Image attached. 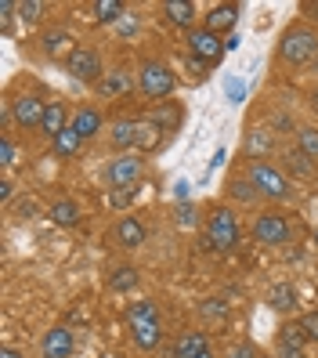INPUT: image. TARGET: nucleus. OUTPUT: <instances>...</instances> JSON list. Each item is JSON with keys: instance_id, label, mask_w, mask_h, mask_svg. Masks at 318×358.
I'll return each mask as SVG.
<instances>
[{"instance_id": "obj_1", "label": "nucleus", "mask_w": 318, "mask_h": 358, "mask_svg": "<svg viewBox=\"0 0 318 358\" xmlns=\"http://www.w3.org/2000/svg\"><path fill=\"white\" fill-rule=\"evenodd\" d=\"M279 55L286 62H293V66H308V62L318 58V33L311 26H296L282 36V44H279Z\"/></svg>"}, {"instance_id": "obj_2", "label": "nucleus", "mask_w": 318, "mask_h": 358, "mask_svg": "<svg viewBox=\"0 0 318 358\" xmlns=\"http://www.w3.org/2000/svg\"><path fill=\"white\" fill-rule=\"evenodd\" d=\"M250 181H253V188H257L261 196H268V199H275V203H282V199L293 196L289 178H286L282 171H275L271 163H253V166H250Z\"/></svg>"}, {"instance_id": "obj_3", "label": "nucleus", "mask_w": 318, "mask_h": 358, "mask_svg": "<svg viewBox=\"0 0 318 358\" xmlns=\"http://www.w3.org/2000/svg\"><path fill=\"white\" fill-rule=\"evenodd\" d=\"M206 239L210 246L217 250V254H228V250L239 246V217L231 214V210H214L210 214V228H206Z\"/></svg>"}, {"instance_id": "obj_4", "label": "nucleus", "mask_w": 318, "mask_h": 358, "mask_svg": "<svg viewBox=\"0 0 318 358\" xmlns=\"http://www.w3.org/2000/svg\"><path fill=\"white\" fill-rule=\"evenodd\" d=\"M138 83H141V94H148V98H166V94H174V87H178L174 73L166 69L163 62H141Z\"/></svg>"}, {"instance_id": "obj_5", "label": "nucleus", "mask_w": 318, "mask_h": 358, "mask_svg": "<svg viewBox=\"0 0 318 358\" xmlns=\"http://www.w3.org/2000/svg\"><path fill=\"white\" fill-rule=\"evenodd\" d=\"M66 73L73 76V80H83V83H98L105 73H101V58H98V51H91V48H76L69 58H66Z\"/></svg>"}, {"instance_id": "obj_6", "label": "nucleus", "mask_w": 318, "mask_h": 358, "mask_svg": "<svg viewBox=\"0 0 318 358\" xmlns=\"http://www.w3.org/2000/svg\"><path fill=\"white\" fill-rule=\"evenodd\" d=\"M253 239L264 243V246H286L289 243V221L282 214H275V210H268V214H261L257 224H253Z\"/></svg>"}, {"instance_id": "obj_7", "label": "nucleus", "mask_w": 318, "mask_h": 358, "mask_svg": "<svg viewBox=\"0 0 318 358\" xmlns=\"http://www.w3.org/2000/svg\"><path fill=\"white\" fill-rule=\"evenodd\" d=\"M188 48H192V58L210 66V62H217L224 55V40L210 29H188Z\"/></svg>"}, {"instance_id": "obj_8", "label": "nucleus", "mask_w": 318, "mask_h": 358, "mask_svg": "<svg viewBox=\"0 0 318 358\" xmlns=\"http://www.w3.org/2000/svg\"><path fill=\"white\" fill-rule=\"evenodd\" d=\"M44 113H48V101L40 94H22L11 105V116H15V123H22V127H40V123H44Z\"/></svg>"}, {"instance_id": "obj_9", "label": "nucleus", "mask_w": 318, "mask_h": 358, "mask_svg": "<svg viewBox=\"0 0 318 358\" xmlns=\"http://www.w3.org/2000/svg\"><path fill=\"white\" fill-rule=\"evenodd\" d=\"M141 178V159L138 156H116L109 163V185L113 188H131Z\"/></svg>"}, {"instance_id": "obj_10", "label": "nucleus", "mask_w": 318, "mask_h": 358, "mask_svg": "<svg viewBox=\"0 0 318 358\" xmlns=\"http://www.w3.org/2000/svg\"><path fill=\"white\" fill-rule=\"evenodd\" d=\"M44 358H69L73 355V333L66 326H55L51 333H44Z\"/></svg>"}, {"instance_id": "obj_11", "label": "nucleus", "mask_w": 318, "mask_h": 358, "mask_svg": "<svg viewBox=\"0 0 318 358\" xmlns=\"http://www.w3.org/2000/svg\"><path fill=\"white\" fill-rule=\"evenodd\" d=\"M94 91H98L101 98H120V94L131 91V73H127V69H113V73H105V76L94 83Z\"/></svg>"}, {"instance_id": "obj_12", "label": "nucleus", "mask_w": 318, "mask_h": 358, "mask_svg": "<svg viewBox=\"0 0 318 358\" xmlns=\"http://www.w3.org/2000/svg\"><path fill=\"white\" fill-rule=\"evenodd\" d=\"M116 243H120L123 250H141V243H145V224H141L138 217H123V221L116 224Z\"/></svg>"}, {"instance_id": "obj_13", "label": "nucleus", "mask_w": 318, "mask_h": 358, "mask_svg": "<svg viewBox=\"0 0 318 358\" xmlns=\"http://www.w3.org/2000/svg\"><path fill=\"white\" fill-rule=\"evenodd\" d=\"M163 138H166V131L163 127H156L152 120H138V141H134V149H141V156L145 152H156L159 145H163Z\"/></svg>"}, {"instance_id": "obj_14", "label": "nucleus", "mask_w": 318, "mask_h": 358, "mask_svg": "<svg viewBox=\"0 0 318 358\" xmlns=\"http://www.w3.org/2000/svg\"><path fill=\"white\" fill-rule=\"evenodd\" d=\"M236 18H239V8L236 4H217L214 11L206 15V29L210 33H224V29L236 26Z\"/></svg>"}, {"instance_id": "obj_15", "label": "nucleus", "mask_w": 318, "mask_h": 358, "mask_svg": "<svg viewBox=\"0 0 318 358\" xmlns=\"http://www.w3.org/2000/svg\"><path fill=\"white\" fill-rule=\"evenodd\" d=\"M203 351H210L206 333H185L181 341L174 344V358H199Z\"/></svg>"}, {"instance_id": "obj_16", "label": "nucleus", "mask_w": 318, "mask_h": 358, "mask_svg": "<svg viewBox=\"0 0 318 358\" xmlns=\"http://www.w3.org/2000/svg\"><path fill=\"white\" fill-rule=\"evenodd\" d=\"M40 131H44L51 141L66 131V105L62 101H48V113H44V123H40Z\"/></svg>"}, {"instance_id": "obj_17", "label": "nucleus", "mask_w": 318, "mask_h": 358, "mask_svg": "<svg viewBox=\"0 0 318 358\" xmlns=\"http://www.w3.org/2000/svg\"><path fill=\"white\" fill-rule=\"evenodd\" d=\"M148 120H152L156 127H163L166 134H171V131H178V127H181L185 109H181V105H159V109H152V116H148Z\"/></svg>"}, {"instance_id": "obj_18", "label": "nucleus", "mask_w": 318, "mask_h": 358, "mask_svg": "<svg viewBox=\"0 0 318 358\" xmlns=\"http://www.w3.org/2000/svg\"><path fill=\"white\" fill-rule=\"evenodd\" d=\"M163 15H166V22H174V26H192L196 22V4L171 0V4H163Z\"/></svg>"}, {"instance_id": "obj_19", "label": "nucleus", "mask_w": 318, "mask_h": 358, "mask_svg": "<svg viewBox=\"0 0 318 358\" xmlns=\"http://www.w3.org/2000/svg\"><path fill=\"white\" fill-rule=\"evenodd\" d=\"M69 127H73V131H76L83 141H87V138H94V134H98V127H101V116H98V109H80V113L73 116Z\"/></svg>"}, {"instance_id": "obj_20", "label": "nucleus", "mask_w": 318, "mask_h": 358, "mask_svg": "<svg viewBox=\"0 0 318 358\" xmlns=\"http://www.w3.org/2000/svg\"><path fill=\"white\" fill-rule=\"evenodd\" d=\"M138 141V120H120L113 123V149H131V145Z\"/></svg>"}, {"instance_id": "obj_21", "label": "nucleus", "mask_w": 318, "mask_h": 358, "mask_svg": "<svg viewBox=\"0 0 318 358\" xmlns=\"http://www.w3.org/2000/svg\"><path fill=\"white\" fill-rule=\"evenodd\" d=\"M127 322H131V329L159 322V319H156V304H152V301H138V304H131V308H127Z\"/></svg>"}, {"instance_id": "obj_22", "label": "nucleus", "mask_w": 318, "mask_h": 358, "mask_svg": "<svg viewBox=\"0 0 318 358\" xmlns=\"http://www.w3.org/2000/svg\"><path fill=\"white\" fill-rule=\"evenodd\" d=\"M268 304H271L275 311H296V289H293V286H286V282L271 286V293H268Z\"/></svg>"}, {"instance_id": "obj_23", "label": "nucleus", "mask_w": 318, "mask_h": 358, "mask_svg": "<svg viewBox=\"0 0 318 358\" xmlns=\"http://www.w3.org/2000/svg\"><path fill=\"white\" fill-rule=\"evenodd\" d=\"M51 221L62 224V228H73V224L80 221V206H76L73 199H58V203L51 206Z\"/></svg>"}, {"instance_id": "obj_24", "label": "nucleus", "mask_w": 318, "mask_h": 358, "mask_svg": "<svg viewBox=\"0 0 318 358\" xmlns=\"http://www.w3.org/2000/svg\"><path fill=\"white\" fill-rule=\"evenodd\" d=\"M69 44H73V36H69V33H62V29H55V33L44 36V51H48L51 58H62V55L69 58V55L76 51V48H69Z\"/></svg>"}, {"instance_id": "obj_25", "label": "nucleus", "mask_w": 318, "mask_h": 358, "mask_svg": "<svg viewBox=\"0 0 318 358\" xmlns=\"http://www.w3.org/2000/svg\"><path fill=\"white\" fill-rule=\"evenodd\" d=\"M159 341H163V329H159V322H152V326H138V329H134V344H138L141 351H152Z\"/></svg>"}, {"instance_id": "obj_26", "label": "nucleus", "mask_w": 318, "mask_h": 358, "mask_svg": "<svg viewBox=\"0 0 318 358\" xmlns=\"http://www.w3.org/2000/svg\"><path fill=\"white\" fill-rule=\"evenodd\" d=\"M134 286H138V268H116L109 275V289H116V293H127Z\"/></svg>"}, {"instance_id": "obj_27", "label": "nucleus", "mask_w": 318, "mask_h": 358, "mask_svg": "<svg viewBox=\"0 0 318 358\" xmlns=\"http://www.w3.org/2000/svg\"><path fill=\"white\" fill-rule=\"evenodd\" d=\"M80 141H83V138H80L73 127H66V131L55 138V152H58V156H73V152L80 149Z\"/></svg>"}, {"instance_id": "obj_28", "label": "nucleus", "mask_w": 318, "mask_h": 358, "mask_svg": "<svg viewBox=\"0 0 318 358\" xmlns=\"http://www.w3.org/2000/svg\"><path fill=\"white\" fill-rule=\"evenodd\" d=\"M296 141H301V152L308 159H318V127H301L296 131Z\"/></svg>"}, {"instance_id": "obj_29", "label": "nucleus", "mask_w": 318, "mask_h": 358, "mask_svg": "<svg viewBox=\"0 0 318 358\" xmlns=\"http://www.w3.org/2000/svg\"><path fill=\"white\" fill-rule=\"evenodd\" d=\"M120 15H123L120 0H98V4H94V18H98V22H116Z\"/></svg>"}, {"instance_id": "obj_30", "label": "nucleus", "mask_w": 318, "mask_h": 358, "mask_svg": "<svg viewBox=\"0 0 318 358\" xmlns=\"http://www.w3.org/2000/svg\"><path fill=\"white\" fill-rule=\"evenodd\" d=\"M228 192H231V199H239V203H253V199L261 196L257 188H253V181H250V178H239V181H231V188H228Z\"/></svg>"}, {"instance_id": "obj_31", "label": "nucleus", "mask_w": 318, "mask_h": 358, "mask_svg": "<svg viewBox=\"0 0 318 358\" xmlns=\"http://www.w3.org/2000/svg\"><path fill=\"white\" fill-rule=\"evenodd\" d=\"M304 341H308V336H304L301 322H296V326H282V329H279V344H289V348H301V351H304Z\"/></svg>"}, {"instance_id": "obj_32", "label": "nucleus", "mask_w": 318, "mask_h": 358, "mask_svg": "<svg viewBox=\"0 0 318 358\" xmlns=\"http://www.w3.org/2000/svg\"><path fill=\"white\" fill-rule=\"evenodd\" d=\"M289 166H293V171L301 174V178H311V174H315V159H308L301 149H296V152H289Z\"/></svg>"}, {"instance_id": "obj_33", "label": "nucleus", "mask_w": 318, "mask_h": 358, "mask_svg": "<svg viewBox=\"0 0 318 358\" xmlns=\"http://www.w3.org/2000/svg\"><path fill=\"white\" fill-rule=\"evenodd\" d=\"M131 203H134V185L131 188H113V192H109V206H116V210L131 206Z\"/></svg>"}, {"instance_id": "obj_34", "label": "nucleus", "mask_w": 318, "mask_h": 358, "mask_svg": "<svg viewBox=\"0 0 318 358\" xmlns=\"http://www.w3.org/2000/svg\"><path fill=\"white\" fill-rule=\"evenodd\" d=\"M301 329H304L308 341L318 344V311H308V315H304V319H301Z\"/></svg>"}, {"instance_id": "obj_35", "label": "nucleus", "mask_w": 318, "mask_h": 358, "mask_svg": "<svg viewBox=\"0 0 318 358\" xmlns=\"http://www.w3.org/2000/svg\"><path fill=\"white\" fill-rule=\"evenodd\" d=\"M268 145H271V141H268V134H264V131H250V134H246V152H253V149L264 152Z\"/></svg>"}, {"instance_id": "obj_36", "label": "nucleus", "mask_w": 318, "mask_h": 358, "mask_svg": "<svg viewBox=\"0 0 318 358\" xmlns=\"http://www.w3.org/2000/svg\"><path fill=\"white\" fill-rule=\"evenodd\" d=\"M203 315H206V319H228L231 311H228L224 301H206V304H203Z\"/></svg>"}, {"instance_id": "obj_37", "label": "nucleus", "mask_w": 318, "mask_h": 358, "mask_svg": "<svg viewBox=\"0 0 318 358\" xmlns=\"http://www.w3.org/2000/svg\"><path fill=\"white\" fill-rule=\"evenodd\" d=\"M40 11H44V4H36V0H22V4H18V15H22L26 22H36Z\"/></svg>"}, {"instance_id": "obj_38", "label": "nucleus", "mask_w": 318, "mask_h": 358, "mask_svg": "<svg viewBox=\"0 0 318 358\" xmlns=\"http://www.w3.org/2000/svg\"><path fill=\"white\" fill-rule=\"evenodd\" d=\"M18 159V149H15V141L11 138H0V163L4 166H11Z\"/></svg>"}, {"instance_id": "obj_39", "label": "nucleus", "mask_w": 318, "mask_h": 358, "mask_svg": "<svg viewBox=\"0 0 318 358\" xmlns=\"http://www.w3.org/2000/svg\"><path fill=\"white\" fill-rule=\"evenodd\" d=\"M178 221H181V224H196V206H192V203H181V206H178Z\"/></svg>"}, {"instance_id": "obj_40", "label": "nucleus", "mask_w": 318, "mask_h": 358, "mask_svg": "<svg viewBox=\"0 0 318 358\" xmlns=\"http://www.w3.org/2000/svg\"><path fill=\"white\" fill-rule=\"evenodd\" d=\"M228 358H261V355L253 351L250 344H239V348H231V351H228Z\"/></svg>"}, {"instance_id": "obj_41", "label": "nucleus", "mask_w": 318, "mask_h": 358, "mask_svg": "<svg viewBox=\"0 0 318 358\" xmlns=\"http://www.w3.org/2000/svg\"><path fill=\"white\" fill-rule=\"evenodd\" d=\"M279 358H304L301 348H289V344H279Z\"/></svg>"}, {"instance_id": "obj_42", "label": "nucleus", "mask_w": 318, "mask_h": 358, "mask_svg": "<svg viewBox=\"0 0 318 358\" xmlns=\"http://www.w3.org/2000/svg\"><path fill=\"white\" fill-rule=\"evenodd\" d=\"M11 192H15V185H11V181H0V199L8 203V199H11Z\"/></svg>"}, {"instance_id": "obj_43", "label": "nucleus", "mask_w": 318, "mask_h": 358, "mask_svg": "<svg viewBox=\"0 0 318 358\" xmlns=\"http://www.w3.org/2000/svg\"><path fill=\"white\" fill-rule=\"evenodd\" d=\"M174 196H178L181 203L188 199V181H178V188H174Z\"/></svg>"}, {"instance_id": "obj_44", "label": "nucleus", "mask_w": 318, "mask_h": 358, "mask_svg": "<svg viewBox=\"0 0 318 358\" xmlns=\"http://www.w3.org/2000/svg\"><path fill=\"white\" fill-rule=\"evenodd\" d=\"M0 358H22V351H15V348H4V351H0Z\"/></svg>"}, {"instance_id": "obj_45", "label": "nucleus", "mask_w": 318, "mask_h": 358, "mask_svg": "<svg viewBox=\"0 0 318 358\" xmlns=\"http://www.w3.org/2000/svg\"><path fill=\"white\" fill-rule=\"evenodd\" d=\"M308 11H311V18H318V4H311V8H308Z\"/></svg>"}, {"instance_id": "obj_46", "label": "nucleus", "mask_w": 318, "mask_h": 358, "mask_svg": "<svg viewBox=\"0 0 318 358\" xmlns=\"http://www.w3.org/2000/svg\"><path fill=\"white\" fill-rule=\"evenodd\" d=\"M199 358H214V355H210V351H203V355H199Z\"/></svg>"}, {"instance_id": "obj_47", "label": "nucleus", "mask_w": 318, "mask_h": 358, "mask_svg": "<svg viewBox=\"0 0 318 358\" xmlns=\"http://www.w3.org/2000/svg\"><path fill=\"white\" fill-rule=\"evenodd\" d=\"M315 243H318V228H315Z\"/></svg>"}, {"instance_id": "obj_48", "label": "nucleus", "mask_w": 318, "mask_h": 358, "mask_svg": "<svg viewBox=\"0 0 318 358\" xmlns=\"http://www.w3.org/2000/svg\"><path fill=\"white\" fill-rule=\"evenodd\" d=\"M311 101H315V105H318V94H315V98H311Z\"/></svg>"}]
</instances>
